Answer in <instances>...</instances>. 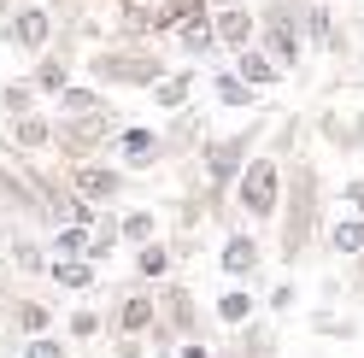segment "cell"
Returning <instances> with one entry per match:
<instances>
[{
    "mask_svg": "<svg viewBox=\"0 0 364 358\" xmlns=\"http://www.w3.org/2000/svg\"><path fill=\"white\" fill-rule=\"evenodd\" d=\"M212 6H218V0H212Z\"/></svg>",
    "mask_w": 364,
    "mask_h": 358,
    "instance_id": "obj_44",
    "label": "cell"
},
{
    "mask_svg": "<svg viewBox=\"0 0 364 358\" xmlns=\"http://www.w3.org/2000/svg\"><path fill=\"white\" fill-rule=\"evenodd\" d=\"M317 200H323V183H317L311 159H294L288 165V194L277 200V206H288L282 212V259L288 264H300L311 235H317Z\"/></svg>",
    "mask_w": 364,
    "mask_h": 358,
    "instance_id": "obj_1",
    "label": "cell"
},
{
    "mask_svg": "<svg viewBox=\"0 0 364 358\" xmlns=\"http://www.w3.org/2000/svg\"><path fill=\"white\" fill-rule=\"evenodd\" d=\"M48 276H53V288H71V294H95V264L88 259H48Z\"/></svg>",
    "mask_w": 364,
    "mask_h": 358,
    "instance_id": "obj_24",
    "label": "cell"
},
{
    "mask_svg": "<svg viewBox=\"0 0 364 358\" xmlns=\"http://www.w3.org/2000/svg\"><path fill=\"white\" fill-rule=\"evenodd\" d=\"M253 311H259V300H253V288H247V282H230V288L218 294V323H223V329L253 323Z\"/></svg>",
    "mask_w": 364,
    "mask_h": 358,
    "instance_id": "obj_22",
    "label": "cell"
},
{
    "mask_svg": "<svg viewBox=\"0 0 364 358\" xmlns=\"http://www.w3.org/2000/svg\"><path fill=\"white\" fill-rule=\"evenodd\" d=\"M112 352H118V358H141L147 347H141V335H118V347H112Z\"/></svg>",
    "mask_w": 364,
    "mask_h": 358,
    "instance_id": "obj_40",
    "label": "cell"
},
{
    "mask_svg": "<svg viewBox=\"0 0 364 358\" xmlns=\"http://www.w3.org/2000/svg\"><path fill=\"white\" fill-rule=\"evenodd\" d=\"M165 271H171V247L159 235H147V241H135V282H165Z\"/></svg>",
    "mask_w": 364,
    "mask_h": 358,
    "instance_id": "obj_25",
    "label": "cell"
},
{
    "mask_svg": "<svg viewBox=\"0 0 364 358\" xmlns=\"http://www.w3.org/2000/svg\"><path fill=\"white\" fill-rule=\"evenodd\" d=\"M153 318H159V294H153V282H135V288H124V294H118V305H112L106 329H112V335H147Z\"/></svg>",
    "mask_w": 364,
    "mask_h": 358,
    "instance_id": "obj_8",
    "label": "cell"
},
{
    "mask_svg": "<svg viewBox=\"0 0 364 358\" xmlns=\"http://www.w3.org/2000/svg\"><path fill=\"white\" fill-rule=\"evenodd\" d=\"M159 136H165V159H176V153H188V147L200 141V118H194V106L171 112V129H159Z\"/></svg>",
    "mask_w": 364,
    "mask_h": 358,
    "instance_id": "obj_28",
    "label": "cell"
},
{
    "mask_svg": "<svg viewBox=\"0 0 364 358\" xmlns=\"http://www.w3.org/2000/svg\"><path fill=\"white\" fill-rule=\"evenodd\" d=\"M253 18H259V36H253V41H259V48L282 65V71H294V65H300V53H306L300 6H294V0H264Z\"/></svg>",
    "mask_w": 364,
    "mask_h": 358,
    "instance_id": "obj_4",
    "label": "cell"
},
{
    "mask_svg": "<svg viewBox=\"0 0 364 358\" xmlns=\"http://www.w3.org/2000/svg\"><path fill=\"white\" fill-rule=\"evenodd\" d=\"M12 141L18 147H24V153H41V147H53V118H48V112H18V118H12Z\"/></svg>",
    "mask_w": 364,
    "mask_h": 358,
    "instance_id": "obj_21",
    "label": "cell"
},
{
    "mask_svg": "<svg viewBox=\"0 0 364 358\" xmlns=\"http://www.w3.org/2000/svg\"><path fill=\"white\" fill-rule=\"evenodd\" d=\"M317 136H323L335 153H364V106H347V112H323L317 118Z\"/></svg>",
    "mask_w": 364,
    "mask_h": 358,
    "instance_id": "obj_14",
    "label": "cell"
},
{
    "mask_svg": "<svg viewBox=\"0 0 364 358\" xmlns=\"http://www.w3.org/2000/svg\"><path fill=\"white\" fill-rule=\"evenodd\" d=\"M300 30H306V41H317V48H323V53H347V36H341L335 12L323 6V0H311V6L300 12Z\"/></svg>",
    "mask_w": 364,
    "mask_h": 358,
    "instance_id": "obj_19",
    "label": "cell"
},
{
    "mask_svg": "<svg viewBox=\"0 0 364 358\" xmlns=\"http://www.w3.org/2000/svg\"><path fill=\"white\" fill-rule=\"evenodd\" d=\"M0 36H6L18 53H30V59H36V53H41V48L53 41V12L41 6V0H24V6H12V12H6V24H0Z\"/></svg>",
    "mask_w": 364,
    "mask_h": 358,
    "instance_id": "obj_7",
    "label": "cell"
},
{
    "mask_svg": "<svg viewBox=\"0 0 364 358\" xmlns=\"http://www.w3.org/2000/svg\"><path fill=\"white\" fill-rule=\"evenodd\" d=\"M218 264H223V276H230V282H253V276H259V264H264V253H259V241H253V235L230 229V235H223Z\"/></svg>",
    "mask_w": 364,
    "mask_h": 358,
    "instance_id": "obj_16",
    "label": "cell"
},
{
    "mask_svg": "<svg viewBox=\"0 0 364 358\" xmlns=\"http://www.w3.org/2000/svg\"><path fill=\"white\" fill-rule=\"evenodd\" d=\"M194 65H182V71H159V82L147 88V100L159 112H182V106H194Z\"/></svg>",
    "mask_w": 364,
    "mask_h": 358,
    "instance_id": "obj_18",
    "label": "cell"
},
{
    "mask_svg": "<svg viewBox=\"0 0 364 358\" xmlns=\"http://www.w3.org/2000/svg\"><path fill=\"white\" fill-rule=\"evenodd\" d=\"M264 305L277 311V318H288V311L300 305V288H294V276H288V282H277V288H270V294H264Z\"/></svg>",
    "mask_w": 364,
    "mask_h": 358,
    "instance_id": "obj_37",
    "label": "cell"
},
{
    "mask_svg": "<svg viewBox=\"0 0 364 358\" xmlns=\"http://www.w3.org/2000/svg\"><path fill=\"white\" fill-rule=\"evenodd\" d=\"M230 59H235V65H230V71H235V77H247V82H253V88H259V94H264V88H277V82L288 77V71H282V65H277V59H270V53L259 48V41H247V48H235Z\"/></svg>",
    "mask_w": 364,
    "mask_h": 358,
    "instance_id": "obj_17",
    "label": "cell"
},
{
    "mask_svg": "<svg viewBox=\"0 0 364 358\" xmlns=\"http://www.w3.org/2000/svg\"><path fill=\"white\" fill-rule=\"evenodd\" d=\"M30 82H36V94H59V88L71 82V59H65V53L53 48V41H48V48L36 53V71H30Z\"/></svg>",
    "mask_w": 364,
    "mask_h": 358,
    "instance_id": "obj_20",
    "label": "cell"
},
{
    "mask_svg": "<svg viewBox=\"0 0 364 358\" xmlns=\"http://www.w3.org/2000/svg\"><path fill=\"white\" fill-rule=\"evenodd\" d=\"M24 358H71V347L53 329H41V335H24Z\"/></svg>",
    "mask_w": 364,
    "mask_h": 358,
    "instance_id": "obj_36",
    "label": "cell"
},
{
    "mask_svg": "<svg viewBox=\"0 0 364 358\" xmlns=\"http://www.w3.org/2000/svg\"><path fill=\"white\" fill-rule=\"evenodd\" d=\"M147 235H159L153 206H129V212H118V241H124V247H135V241H147Z\"/></svg>",
    "mask_w": 364,
    "mask_h": 358,
    "instance_id": "obj_30",
    "label": "cell"
},
{
    "mask_svg": "<svg viewBox=\"0 0 364 358\" xmlns=\"http://www.w3.org/2000/svg\"><path fill=\"white\" fill-rule=\"evenodd\" d=\"M112 159H118V170H153L165 165V136L159 129H141V124H118L112 129Z\"/></svg>",
    "mask_w": 364,
    "mask_h": 358,
    "instance_id": "obj_6",
    "label": "cell"
},
{
    "mask_svg": "<svg viewBox=\"0 0 364 358\" xmlns=\"http://www.w3.org/2000/svg\"><path fill=\"white\" fill-rule=\"evenodd\" d=\"M12 318H18V329H24V335H41V329H53V305H41V300H24V305L12 311Z\"/></svg>",
    "mask_w": 364,
    "mask_h": 358,
    "instance_id": "obj_35",
    "label": "cell"
},
{
    "mask_svg": "<svg viewBox=\"0 0 364 358\" xmlns=\"http://www.w3.org/2000/svg\"><path fill=\"white\" fill-rule=\"evenodd\" d=\"M323 247H329V253H341V259H353V253L364 247V217H358V212L335 217L329 229H323Z\"/></svg>",
    "mask_w": 364,
    "mask_h": 358,
    "instance_id": "obj_27",
    "label": "cell"
},
{
    "mask_svg": "<svg viewBox=\"0 0 364 358\" xmlns=\"http://www.w3.org/2000/svg\"><path fill=\"white\" fill-rule=\"evenodd\" d=\"M159 323H165L176 341H182V335H200V305H194V288L171 282L165 294H159Z\"/></svg>",
    "mask_w": 364,
    "mask_h": 358,
    "instance_id": "obj_15",
    "label": "cell"
},
{
    "mask_svg": "<svg viewBox=\"0 0 364 358\" xmlns=\"http://www.w3.org/2000/svg\"><path fill=\"white\" fill-rule=\"evenodd\" d=\"M100 329H106V318H100L95 305H77L71 318H65V335H71V341H95Z\"/></svg>",
    "mask_w": 364,
    "mask_h": 358,
    "instance_id": "obj_32",
    "label": "cell"
},
{
    "mask_svg": "<svg viewBox=\"0 0 364 358\" xmlns=\"http://www.w3.org/2000/svg\"><path fill=\"white\" fill-rule=\"evenodd\" d=\"M194 0H118V12H124V24L135 36H171L176 30V18L188 12Z\"/></svg>",
    "mask_w": 364,
    "mask_h": 358,
    "instance_id": "obj_10",
    "label": "cell"
},
{
    "mask_svg": "<svg viewBox=\"0 0 364 358\" xmlns=\"http://www.w3.org/2000/svg\"><path fill=\"white\" fill-rule=\"evenodd\" d=\"M48 253L53 259H88V229H82V223H53V229H48ZM88 264H95V259H88Z\"/></svg>",
    "mask_w": 364,
    "mask_h": 358,
    "instance_id": "obj_29",
    "label": "cell"
},
{
    "mask_svg": "<svg viewBox=\"0 0 364 358\" xmlns=\"http://www.w3.org/2000/svg\"><path fill=\"white\" fill-rule=\"evenodd\" d=\"M0 206H6V200H0Z\"/></svg>",
    "mask_w": 364,
    "mask_h": 358,
    "instance_id": "obj_43",
    "label": "cell"
},
{
    "mask_svg": "<svg viewBox=\"0 0 364 358\" xmlns=\"http://www.w3.org/2000/svg\"><path fill=\"white\" fill-rule=\"evenodd\" d=\"M65 183H71L77 194H88V200H118L124 188H129V170H118V165H71L65 170Z\"/></svg>",
    "mask_w": 364,
    "mask_h": 358,
    "instance_id": "obj_13",
    "label": "cell"
},
{
    "mask_svg": "<svg viewBox=\"0 0 364 358\" xmlns=\"http://www.w3.org/2000/svg\"><path fill=\"white\" fill-rule=\"evenodd\" d=\"M12 271H30V276H41V271H48V253H41L30 235H12Z\"/></svg>",
    "mask_w": 364,
    "mask_h": 358,
    "instance_id": "obj_31",
    "label": "cell"
},
{
    "mask_svg": "<svg viewBox=\"0 0 364 358\" xmlns=\"http://www.w3.org/2000/svg\"><path fill=\"white\" fill-rule=\"evenodd\" d=\"M159 71H165V59L153 48H95L88 53V77L100 88H153Z\"/></svg>",
    "mask_w": 364,
    "mask_h": 358,
    "instance_id": "obj_3",
    "label": "cell"
},
{
    "mask_svg": "<svg viewBox=\"0 0 364 358\" xmlns=\"http://www.w3.org/2000/svg\"><path fill=\"white\" fill-rule=\"evenodd\" d=\"M212 94H218V106H223V112H259V88L247 82V77H235V71H218Z\"/></svg>",
    "mask_w": 364,
    "mask_h": 358,
    "instance_id": "obj_23",
    "label": "cell"
},
{
    "mask_svg": "<svg viewBox=\"0 0 364 358\" xmlns=\"http://www.w3.org/2000/svg\"><path fill=\"white\" fill-rule=\"evenodd\" d=\"M171 36H176V48L188 53V59H212V53H223V48H218V36H212V6H206V0H194V6L176 18V30H171Z\"/></svg>",
    "mask_w": 364,
    "mask_h": 358,
    "instance_id": "obj_12",
    "label": "cell"
},
{
    "mask_svg": "<svg viewBox=\"0 0 364 358\" xmlns=\"http://www.w3.org/2000/svg\"><path fill=\"white\" fill-rule=\"evenodd\" d=\"M206 6H212V0H206ZM212 36H218V48H223V53L247 48V41L259 36L253 6H247V0H218V6H212Z\"/></svg>",
    "mask_w": 364,
    "mask_h": 358,
    "instance_id": "obj_11",
    "label": "cell"
},
{
    "mask_svg": "<svg viewBox=\"0 0 364 358\" xmlns=\"http://www.w3.org/2000/svg\"><path fill=\"white\" fill-rule=\"evenodd\" d=\"M230 188H235V206L253 223H270V217H277V200H282V165H277V153H253Z\"/></svg>",
    "mask_w": 364,
    "mask_h": 358,
    "instance_id": "obj_5",
    "label": "cell"
},
{
    "mask_svg": "<svg viewBox=\"0 0 364 358\" xmlns=\"http://www.w3.org/2000/svg\"><path fill=\"white\" fill-rule=\"evenodd\" d=\"M30 106H36V82H30V77L0 88V112H6V118H18V112H30Z\"/></svg>",
    "mask_w": 364,
    "mask_h": 358,
    "instance_id": "obj_34",
    "label": "cell"
},
{
    "mask_svg": "<svg viewBox=\"0 0 364 358\" xmlns=\"http://www.w3.org/2000/svg\"><path fill=\"white\" fill-rule=\"evenodd\" d=\"M270 129V118H247L235 136H212V141H200V176H206V188H212V200H223L230 194V183L241 176V165L253 159V147H259V136Z\"/></svg>",
    "mask_w": 364,
    "mask_h": 358,
    "instance_id": "obj_2",
    "label": "cell"
},
{
    "mask_svg": "<svg viewBox=\"0 0 364 358\" xmlns=\"http://www.w3.org/2000/svg\"><path fill=\"white\" fill-rule=\"evenodd\" d=\"M176 358H218V352H212L206 335H182V341H176Z\"/></svg>",
    "mask_w": 364,
    "mask_h": 358,
    "instance_id": "obj_39",
    "label": "cell"
},
{
    "mask_svg": "<svg viewBox=\"0 0 364 358\" xmlns=\"http://www.w3.org/2000/svg\"><path fill=\"white\" fill-rule=\"evenodd\" d=\"M6 12H12V0H0V24H6Z\"/></svg>",
    "mask_w": 364,
    "mask_h": 358,
    "instance_id": "obj_42",
    "label": "cell"
},
{
    "mask_svg": "<svg viewBox=\"0 0 364 358\" xmlns=\"http://www.w3.org/2000/svg\"><path fill=\"white\" fill-rule=\"evenodd\" d=\"M347 264H353V271H347V276H341V288H347V294H353V300L364 305V247H358V253H353Z\"/></svg>",
    "mask_w": 364,
    "mask_h": 358,
    "instance_id": "obj_38",
    "label": "cell"
},
{
    "mask_svg": "<svg viewBox=\"0 0 364 358\" xmlns=\"http://www.w3.org/2000/svg\"><path fill=\"white\" fill-rule=\"evenodd\" d=\"M311 335H329V341H358V318H335V311H317Z\"/></svg>",
    "mask_w": 364,
    "mask_h": 358,
    "instance_id": "obj_33",
    "label": "cell"
},
{
    "mask_svg": "<svg viewBox=\"0 0 364 358\" xmlns=\"http://www.w3.org/2000/svg\"><path fill=\"white\" fill-rule=\"evenodd\" d=\"M118 247H124V241H118V212H112V206H100V217L88 223V259H95V264H106Z\"/></svg>",
    "mask_w": 364,
    "mask_h": 358,
    "instance_id": "obj_26",
    "label": "cell"
},
{
    "mask_svg": "<svg viewBox=\"0 0 364 358\" xmlns=\"http://www.w3.org/2000/svg\"><path fill=\"white\" fill-rule=\"evenodd\" d=\"M48 118H53V124H95V118H112V100H106L100 82H88V88L65 82L59 94H53V112H48Z\"/></svg>",
    "mask_w": 364,
    "mask_h": 358,
    "instance_id": "obj_9",
    "label": "cell"
},
{
    "mask_svg": "<svg viewBox=\"0 0 364 358\" xmlns=\"http://www.w3.org/2000/svg\"><path fill=\"white\" fill-rule=\"evenodd\" d=\"M341 200H347V206L364 217V176H358V183H347V188H341Z\"/></svg>",
    "mask_w": 364,
    "mask_h": 358,
    "instance_id": "obj_41",
    "label": "cell"
}]
</instances>
